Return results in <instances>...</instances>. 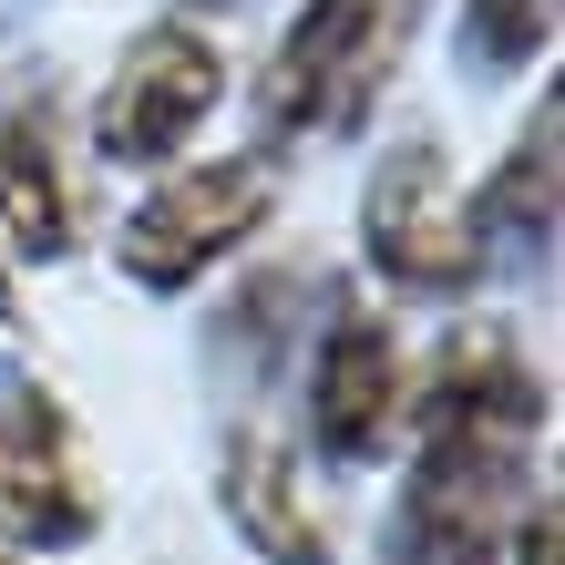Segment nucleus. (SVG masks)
Segmentation results:
<instances>
[{"instance_id": "nucleus-1", "label": "nucleus", "mask_w": 565, "mask_h": 565, "mask_svg": "<svg viewBox=\"0 0 565 565\" xmlns=\"http://www.w3.org/2000/svg\"><path fill=\"white\" fill-rule=\"evenodd\" d=\"M402 431H412L402 565H493L555 443V381L524 360L514 329H452L443 360L412 381Z\"/></svg>"}, {"instance_id": "nucleus-2", "label": "nucleus", "mask_w": 565, "mask_h": 565, "mask_svg": "<svg viewBox=\"0 0 565 565\" xmlns=\"http://www.w3.org/2000/svg\"><path fill=\"white\" fill-rule=\"evenodd\" d=\"M412 21H422V0H309L288 21V42L268 52V73H257L268 145L360 135V114L391 93V73L412 52Z\"/></svg>"}, {"instance_id": "nucleus-3", "label": "nucleus", "mask_w": 565, "mask_h": 565, "mask_svg": "<svg viewBox=\"0 0 565 565\" xmlns=\"http://www.w3.org/2000/svg\"><path fill=\"white\" fill-rule=\"evenodd\" d=\"M268 216H278V164H268V154L175 164V175H154V195L124 216L114 268L135 278L145 298H185V288H206Z\"/></svg>"}, {"instance_id": "nucleus-4", "label": "nucleus", "mask_w": 565, "mask_h": 565, "mask_svg": "<svg viewBox=\"0 0 565 565\" xmlns=\"http://www.w3.org/2000/svg\"><path fill=\"white\" fill-rule=\"evenodd\" d=\"M0 535L31 555H73L104 535V473L83 452V422L21 350H0Z\"/></svg>"}, {"instance_id": "nucleus-5", "label": "nucleus", "mask_w": 565, "mask_h": 565, "mask_svg": "<svg viewBox=\"0 0 565 565\" xmlns=\"http://www.w3.org/2000/svg\"><path fill=\"white\" fill-rule=\"evenodd\" d=\"M226 104V52L216 31L195 21H145L124 62L104 73V104H93V154L124 164V175H154V164H185V145L216 124Z\"/></svg>"}, {"instance_id": "nucleus-6", "label": "nucleus", "mask_w": 565, "mask_h": 565, "mask_svg": "<svg viewBox=\"0 0 565 565\" xmlns=\"http://www.w3.org/2000/svg\"><path fill=\"white\" fill-rule=\"evenodd\" d=\"M360 247L402 298H462L483 278V237H473V195H452V164L431 135H402L371 185H360Z\"/></svg>"}, {"instance_id": "nucleus-7", "label": "nucleus", "mask_w": 565, "mask_h": 565, "mask_svg": "<svg viewBox=\"0 0 565 565\" xmlns=\"http://www.w3.org/2000/svg\"><path fill=\"white\" fill-rule=\"evenodd\" d=\"M402 402H412L402 329L360 288H329V319L309 340V443L340 462V473H371V462L402 443Z\"/></svg>"}, {"instance_id": "nucleus-8", "label": "nucleus", "mask_w": 565, "mask_h": 565, "mask_svg": "<svg viewBox=\"0 0 565 565\" xmlns=\"http://www.w3.org/2000/svg\"><path fill=\"white\" fill-rule=\"evenodd\" d=\"M216 504L257 565H340V524H329V504L309 493V473H298V452L278 431L237 422L216 443Z\"/></svg>"}, {"instance_id": "nucleus-9", "label": "nucleus", "mask_w": 565, "mask_h": 565, "mask_svg": "<svg viewBox=\"0 0 565 565\" xmlns=\"http://www.w3.org/2000/svg\"><path fill=\"white\" fill-rule=\"evenodd\" d=\"M0 237L21 257H62L83 237L73 175H62V114L52 93H11L0 104Z\"/></svg>"}, {"instance_id": "nucleus-10", "label": "nucleus", "mask_w": 565, "mask_h": 565, "mask_svg": "<svg viewBox=\"0 0 565 565\" xmlns=\"http://www.w3.org/2000/svg\"><path fill=\"white\" fill-rule=\"evenodd\" d=\"M555 164H565V104H555V93H535V124L504 145L493 185L473 195L483 257H524V268H545V257H555Z\"/></svg>"}, {"instance_id": "nucleus-11", "label": "nucleus", "mask_w": 565, "mask_h": 565, "mask_svg": "<svg viewBox=\"0 0 565 565\" xmlns=\"http://www.w3.org/2000/svg\"><path fill=\"white\" fill-rule=\"evenodd\" d=\"M462 52H473V73H493V83L535 73L555 52V0H462Z\"/></svg>"}, {"instance_id": "nucleus-12", "label": "nucleus", "mask_w": 565, "mask_h": 565, "mask_svg": "<svg viewBox=\"0 0 565 565\" xmlns=\"http://www.w3.org/2000/svg\"><path fill=\"white\" fill-rule=\"evenodd\" d=\"M504 545H514V565H565V493L555 483L524 493V514L504 524Z\"/></svg>"}, {"instance_id": "nucleus-13", "label": "nucleus", "mask_w": 565, "mask_h": 565, "mask_svg": "<svg viewBox=\"0 0 565 565\" xmlns=\"http://www.w3.org/2000/svg\"><path fill=\"white\" fill-rule=\"evenodd\" d=\"M11 298H21V288H11V257H0V319H11Z\"/></svg>"}, {"instance_id": "nucleus-14", "label": "nucleus", "mask_w": 565, "mask_h": 565, "mask_svg": "<svg viewBox=\"0 0 565 565\" xmlns=\"http://www.w3.org/2000/svg\"><path fill=\"white\" fill-rule=\"evenodd\" d=\"M0 565H21V555H0Z\"/></svg>"}]
</instances>
